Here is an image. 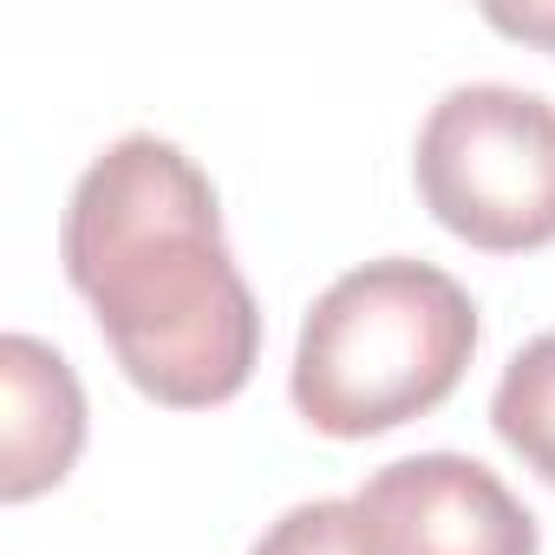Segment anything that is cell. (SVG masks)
I'll use <instances>...</instances> for the list:
<instances>
[{"mask_svg":"<svg viewBox=\"0 0 555 555\" xmlns=\"http://www.w3.org/2000/svg\"><path fill=\"white\" fill-rule=\"evenodd\" d=\"M373 555H535L542 529L516 490L457 451H418L353 490Z\"/></svg>","mask_w":555,"mask_h":555,"instance_id":"cell-4","label":"cell"},{"mask_svg":"<svg viewBox=\"0 0 555 555\" xmlns=\"http://www.w3.org/2000/svg\"><path fill=\"white\" fill-rule=\"evenodd\" d=\"M425 209L483 255L555 242V99L522 86H451L412 144Z\"/></svg>","mask_w":555,"mask_h":555,"instance_id":"cell-3","label":"cell"},{"mask_svg":"<svg viewBox=\"0 0 555 555\" xmlns=\"http://www.w3.org/2000/svg\"><path fill=\"white\" fill-rule=\"evenodd\" d=\"M248 555H373V548H366L353 496H314L274 516Z\"/></svg>","mask_w":555,"mask_h":555,"instance_id":"cell-7","label":"cell"},{"mask_svg":"<svg viewBox=\"0 0 555 555\" xmlns=\"http://www.w3.org/2000/svg\"><path fill=\"white\" fill-rule=\"evenodd\" d=\"M0 392H8V418H0V496L27 503L79 464L86 392H79V373L66 366V353L34 340V334L0 340Z\"/></svg>","mask_w":555,"mask_h":555,"instance_id":"cell-5","label":"cell"},{"mask_svg":"<svg viewBox=\"0 0 555 555\" xmlns=\"http://www.w3.org/2000/svg\"><path fill=\"white\" fill-rule=\"evenodd\" d=\"M483 21L509 40H535V47L555 53V0H542V8H490Z\"/></svg>","mask_w":555,"mask_h":555,"instance_id":"cell-8","label":"cell"},{"mask_svg":"<svg viewBox=\"0 0 555 555\" xmlns=\"http://www.w3.org/2000/svg\"><path fill=\"white\" fill-rule=\"evenodd\" d=\"M60 261L144 399L203 412L248 386L261 308L229 255L216 183L170 138L131 131L79 170Z\"/></svg>","mask_w":555,"mask_h":555,"instance_id":"cell-1","label":"cell"},{"mask_svg":"<svg viewBox=\"0 0 555 555\" xmlns=\"http://www.w3.org/2000/svg\"><path fill=\"white\" fill-rule=\"evenodd\" d=\"M490 425L542 483H555V327L509 353L490 392Z\"/></svg>","mask_w":555,"mask_h":555,"instance_id":"cell-6","label":"cell"},{"mask_svg":"<svg viewBox=\"0 0 555 555\" xmlns=\"http://www.w3.org/2000/svg\"><path fill=\"white\" fill-rule=\"evenodd\" d=\"M477 353V301L444 268L379 255L308 308L288 399L321 438H379L438 412Z\"/></svg>","mask_w":555,"mask_h":555,"instance_id":"cell-2","label":"cell"}]
</instances>
